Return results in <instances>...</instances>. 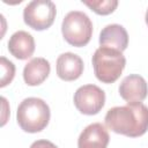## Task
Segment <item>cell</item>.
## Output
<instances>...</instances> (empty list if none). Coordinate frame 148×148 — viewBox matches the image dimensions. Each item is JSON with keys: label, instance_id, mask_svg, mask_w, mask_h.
Returning <instances> with one entry per match:
<instances>
[{"label": "cell", "instance_id": "cell-1", "mask_svg": "<svg viewBox=\"0 0 148 148\" xmlns=\"http://www.w3.org/2000/svg\"><path fill=\"white\" fill-rule=\"evenodd\" d=\"M105 125L114 133L138 138L148 131V108L142 103H127L111 108L105 114Z\"/></svg>", "mask_w": 148, "mask_h": 148}, {"label": "cell", "instance_id": "cell-2", "mask_svg": "<svg viewBox=\"0 0 148 148\" xmlns=\"http://www.w3.org/2000/svg\"><path fill=\"white\" fill-rule=\"evenodd\" d=\"M50 114V108L46 102L38 97H28L20 103L16 120L24 132L37 133L47 126Z\"/></svg>", "mask_w": 148, "mask_h": 148}, {"label": "cell", "instance_id": "cell-3", "mask_svg": "<svg viewBox=\"0 0 148 148\" xmlns=\"http://www.w3.org/2000/svg\"><path fill=\"white\" fill-rule=\"evenodd\" d=\"M91 61L96 77L103 83L117 81L126 65L123 52L105 46H99L95 51Z\"/></svg>", "mask_w": 148, "mask_h": 148}, {"label": "cell", "instance_id": "cell-4", "mask_svg": "<svg viewBox=\"0 0 148 148\" xmlns=\"http://www.w3.org/2000/svg\"><path fill=\"white\" fill-rule=\"evenodd\" d=\"M61 32L65 40L76 47L87 45L92 35V22L89 16L80 10L67 13L62 20Z\"/></svg>", "mask_w": 148, "mask_h": 148}, {"label": "cell", "instance_id": "cell-5", "mask_svg": "<svg viewBox=\"0 0 148 148\" xmlns=\"http://www.w3.org/2000/svg\"><path fill=\"white\" fill-rule=\"evenodd\" d=\"M56 5L50 0H34L23 9L24 23L34 30H45L50 28L56 18Z\"/></svg>", "mask_w": 148, "mask_h": 148}, {"label": "cell", "instance_id": "cell-6", "mask_svg": "<svg viewBox=\"0 0 148 148\" xmlns=\"http://www.w3.org/2000/svg\"><path fill=\"white\" fill-rule=\"evenodd\" d=\"M105 103V92L96 84L81 86L74 94V105L83 114L98 113Z\"/></svg>", "mask_w": 148, "mask_h": 148}, {"label": "cell", "instance_id": "cell-7", "mask_svg": "<svg viewBox=\"0 0 148 148\" xmlns=\"http://www.w3.org/2000/svg\"><path fill=\"white\" fill-rule=\"evenodd\" d=\"M119 95L127 103H141L148 95L146 80L138 74H130L119 84Z\"/></svg>", "mask_w": 148, "mask_h": 148}, {"label": "cell", "instance_id": "cell-8", "mask_svg": "<svg viewBox=\"0 0 148 148\" xmlns=\"http://www.w3.org/2000/svg\"><path fill=\"white\" fill-rule=\"evenodd\" d=\"M110 136L101 123L88 125L77 139V148H106Z\"/></svg>", "mask_w": 148, "mask_h": 148}, {"label": "cell", "instance_id": "cell-9", "mask_svg": "<svg viewBox=\"0 0 148 148\" xmlns=\"http://www.w3.org/2000/svg\"><path fill=\"white\" fill-rule=\"evenodd\" d=\"M83 72L82 59L72 52H65L57 59V74L64 81H74Z\"/></svg>", "mask_w": 148, "mask_h": 148}, {"label": "cell", "instance_id": "cell-10", "mask_svg": "<svg viewBox=\"0 0 148 148\" xmlns=\"http://www.w3.org/2000/svg\"><path fill=\"white\" fill-rule=\"evenodd\" d=\"M99 45L123 52L128 45V34L120 24H108L99 34Z\"/></svg>", "mask_w": 148, "mask_h": 148}, {"label": "cell", "instance_id": "cell-11", "mask_svg": "<svg viewBox=\"0 0 148 148\" xmlns=\"http://www.w3.org/2000/svg\"><path fill=\"white\" fill-rule=\"evenodd\" d=\"M8 50L15 58L25 60L35 52V39L31 34L18 30L10 36L8 40Z\"/></svg>", "mask_w": 148, "mask_h": 148}, {"label": "cell", "instance_id": "cell-12", "mask_svg": "<svg viewBox=\"0 0 148 148\" xmlns=\"http://www.w3.org/2000/svg\"><path fill=\"white\" fill-rule=\"evenodd\" d=\"M50 71V62L45 58H32L23 68L24 82L28 86H38L46 80Z\"/></svg>", "mask_w": 148, "mask_h": 148}, {"label": "cell", "instance_id": "cell-13", "mask_svg": "<svg viewBox=\"0 0 148 148\" xmlns=\"http://www.w3.org/2000/svg\"><path fill=\"white\" fill-rule=\"evenodd\" d=\"M82 3L98 15H109L118 6L117 0H82Z\"/></svg>", "mask_w": 148, "mask_h": 148}, {"label": "cell", "instance_id": "cell-14", "mask_svg": "<svg viewBox=\"0 0 148 148\" xmlns=\"http://www.w3.org/2000/svg\"><path fill=\"white\" fill-rule=\"evenodd\" d=\"M0 66H1V81L0 87H6L8 83L12 82L15 75V66L12 61L6 59L5 57L0 58Z\"/></svg>", "mask_w": 148, "mask_h": 148}, {"label": "cell", "instance_id": "cell-15", "mask_svg": "<svg viewBox=\"0 0 148 148\" xmlns=\"http://www.w3.org/2000/svg\"><path fill=\"white\" fill-rule=\"evenodd\" d=\"M30 148H58V147L49 140H37L32 142Z\"/></svg>", "mask_w": 148, "mask_h": 148}, {"label": "cell", "instance_id": "cell-16", "mask_svg": "<svg viewBox=\"0 0 148 148\" xmlns=\"http://www.w3.org/2000/svg\"><path fill=\"white\" fill-rule=\"evenodd\" d=\"M145 20H146V23H147V25H148V9H147V12H146V16H145Z\"/></svg>", "mask_w": 148, "mask_h": 148}]
</instances>
